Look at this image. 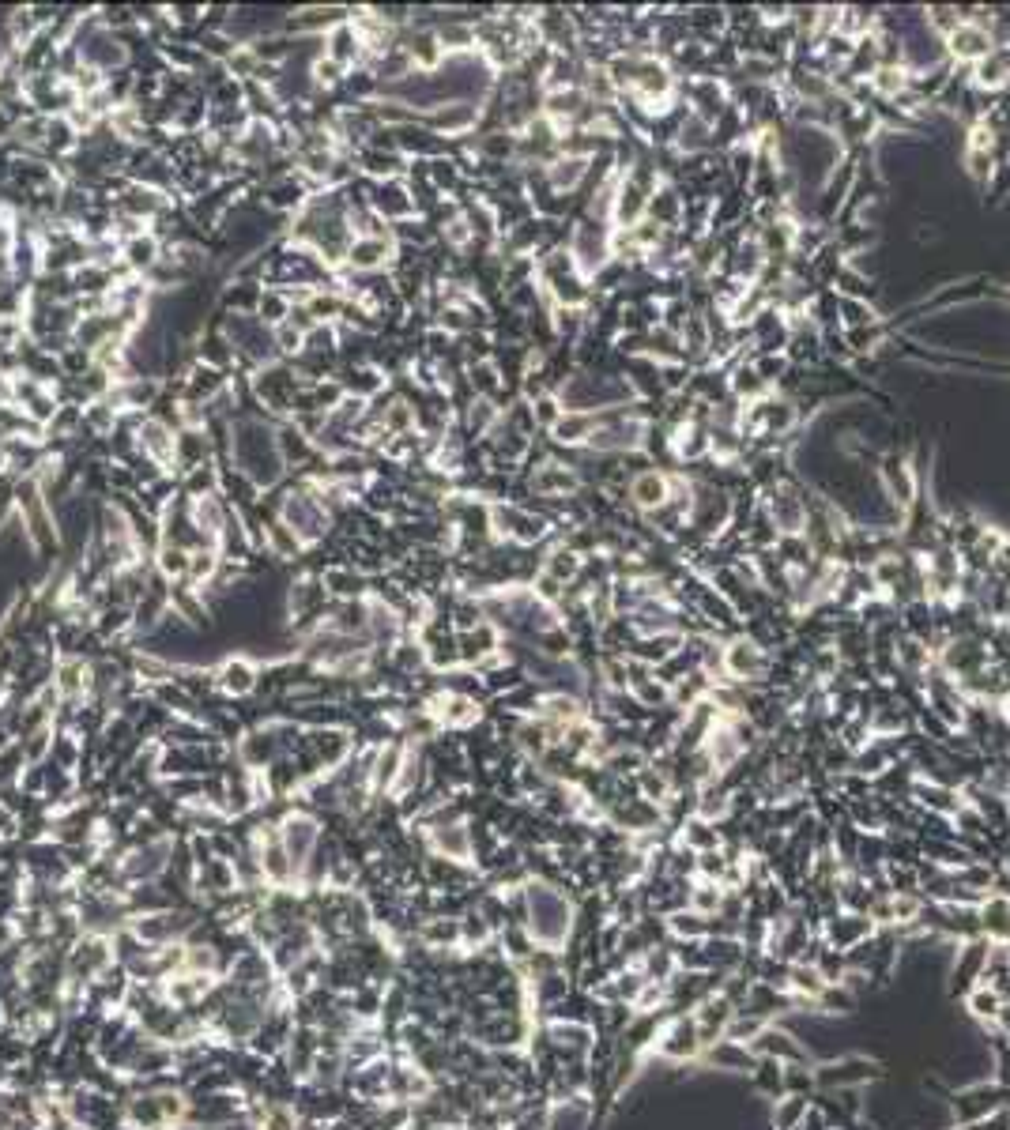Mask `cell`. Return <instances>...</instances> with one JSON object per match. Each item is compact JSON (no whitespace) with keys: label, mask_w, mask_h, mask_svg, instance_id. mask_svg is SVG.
Masks as SVG:
<instances>
[{"label":"cell","mask_w":1010,"mask_h":1130,"mask_svg":"<svg viewBox=\"0 0 1010 1130\" xmlns=\"http://www.w3.org/2000/svg\"><path fill=\"white\" fill-rule=\"evenodd\" d=\"M261 283L253 279H230L227 287L219 291V313H257L261 306Z\"/></svg>","instance_id":"obj_25"},{"label":"cell","mask_w":1010,"mask_h":1130,"mask_svg":"<svg viewBox=\"0 0 1010 1130\" xmlns=\"http://www.w3.org/2000/svg\"><path fill=\"white\" fill-rule=\"evenodd\" d=\"M950 49L973 61V57H988L992 53V42H988V31L984 27H973V23H958V31L950 34Z\"/></svg>","instance_id":"obj_30"},{"label":"cell","mask_w":1010,"mask_h":1130,"mask_svg":"<svg viewBox=\"0 0 1010 1130\" xmlns=\"http://www.w3.org/2000/svg\"><path fill=\"white\" fill-rule=\"evenodd\" d=\"M698 1048H701V1040H698L694 1017H679L668 1033H664V1040L656 1044V1051H660L664 1059H690V1055H698Z\"/></svg>","instance_id":"obj_24"},{"label":"cell","mask_w":1010,"mask_h":1130,"mask_svg":"<svg viewBox=\"0 0 1010 1130\" xmlns=\"http://www.w3.org/2000/svg\"><path fill=\"white\" fill-rule=\"evenodd\" d=\"M980 83H988V87H999V83L1010 76V49H999V53H988L984 61H980L977 68Z\"/></svg>","instance_id":"obj_35"},{"label":"cell","mask_w":1010,"mask_h":1130,"mask_svg":"<svg viewBox=\"0 0 1010 1130\" xmlns=\"http://www.w3.org/2000/svg\"><path fill=\"white\" fill-rule=\"evenodd\" d=\"M321 584L332 603H343V599H366L370 596V577L355 569V565H325L321 569Z\"/></svg>","instance_id":"obj_20"},{"label":"cell","mask_w":1010,"mask_h":1130,"mask_svg":"<svg viewBox=\"0 0 1010 1130\" xmlns=\"http://www.w3.org/2000/svg\"><path fill=\"white\" fill-rule=\"evenodd\" d=\"M325 57H328V61H336L340 68H347V72L362 68L366 46H362V34H359V27H355L351 19L336 23V27L325 34Z\"/></svg>","instance_id":"obj_18"},{"label":"cell","mask_w":1010,"mask_h":1130,"mask_svg":"<svg viewBox=\"0 0 1010 1130\" xmlns=\"http://www.w3.org/2000/svg\"><path fill=\"white\" fill-rule=\"evenodd\" d=\"M585 159L581 155H566V159H554L551 166H547V185H551L554 193H570L577 181L585 178Z\"/></svg>","instance_id":"obj_31"},{"label":"cell","mask_w":1010,"mask_h":1130,"mask_svg":"<svg viewBox=\"0 0 1010 1130\" xmlns=\"http://www.w3.org/2000/svg\"><path fill=\"white\" fill-rule=\"evenodd\" d=\"M291 309H294V302H291V294H287V291H279V287H264V291H261V306H257V317H261L268 328H279V324L291 317Z\"/></svg>","instance_id":"obj_32"},{"label":"cell","mask_w":1010,"mask_h":1130,"mask_svg":"<svg viewBox=\"0 0 1010 1130\" xmlns=\"http://www.w3.org/2000/svg\"><path fill=\"white\" fill-rule=\"evenodd\" d=\"M215 324L238 355V377H253L257 370L279 362L276 328H268L257 313H219Z\"/></svg>","instance_id":"obj_2"},{"label":"cell","mask_w":1010,"mask_h":1130,"mask_svg":"<svg viewBox=\"0 0 1010 1130\" xmlns=\"http://www.w3.org/2000/svg\"><path fill=\"white\" fill-rule=\"evenodd\" d=\"M170 208H174V196L163 193V189H151V185H136V181H125V189L114 196V215L136 219L144 226L163 219Z\"/></svg>","instance_id":"obj_10"},{"label":"cell","mask_w":1010,"mask_h":1130,"mask_svg":"<svg viewBox=\"0 0 1010 1130\" xmlns=\"http://www.w3.org/2000/svg\"><path fill=\"white\" fill-rule=\"evenodd\" d=\"M174 452H178V430L170 422L155 419V415L136 419V456H144L155 468L174 475Z\"/></svg>","instance_id":"obj_9"},{"label":"cell","mask_w":1010,"mask_h":1130,"mask_svg":"<svg viewBox=\"0 0 1010 1130\" xmlns=\"http://www.w3.org/2000/svg\"><path fill=\"white\" fill-rule=\"evenodd\" d=\"M336 381L343 385V392H347V396H355V400H362V404H370L374 396H381V392L392 385L389 373L381 370V366H374V362H359V366H340Z\"/></svg>","instance_id":"obj_19"},{"label":"cell","mask_w":1010,"mask_h":1130,"mask_svg":"<svg viewBox=\"0 0 1010 1130\" xmlns=\"http://www.w3.org/2000/svg\"><path fill=\"white\" fill-rule=\"evenodd\" d=\"M404 637H411L408 626H404V614L396 611V607H389L385 599L366 596V641H370L377 652L389 656Z\"/></svg>","instance_id":"obj_12"},{"label":"cell","mask_w":1010,"mask_h":1130,"mask_svg":"<svg viewBox=\"0 0 1010 1130\" xmlns=\"http://www.w3.org/2000/svg\"><path fill=\"white\" fill-rule=\"evenodd\" d=\"M208 460H215L208 430H204V426H181L178 452H174V475H185V471L200 468V464H208Z\"/></svg>","instance_id":"obj_21"},{"label":"cell","mask_w":1010,"mask_h":1130,"mask_svg":"<svg viewBox=\"0 0 1010 1130\" xmlns=\"http://www.w3.org/2000/svg\"><path fill=\"white\" fill-rule=\"evenodd\" d=\"M668 498V483L660 479V475H641L634 483V501L637 505H645V509H652V505H660V501Z\"/></svg>","instance_id":"obj_36"},{"label":"cell","mask_w":1010,"mask_h":1130,"mask_svg":"<svg viewBox=\"0 0 1010 1130\" xmlns=\"http://www.w3.org/2000/svg\"><path fill=\"white\" fill-rule=\"evenodd\" d=\"M423 125L445 136H468L479 125V102H441L438 110L423 113Z\"/></svg>","instance_id":"obj_16"},{"label":"cell","mask_w":1010,"mask_h":1130,"mask_svg":"<svg viewBox=\"0 0 1010 1130\" xmlns=\"http://www.w3.org/2000/svg\"><path fill=\"white\" fill-rule=\"evenodd\" d=\"M524 931L532 946L558 950L570 935V904L547 882H528L524 886Z\"/></svg>","instance_id":"obj_3"},{"label":"cell","mask_w":1010,"mask_h":1130,"mask_svg":"<svg viewBox=\"0 0 1010 1130\" xmlns=\"http://www.w3.org/2000/svg\"><path fill=\"white\" fill-rule=\"evenodd\" d=\"M189 517H193V528L200 532L204 547L219 550V535L234 517V505L223 494H204V498H189Z\"/></svg>","instance_id":"obj_14"},{"label":"cell","mask_w":1010,"mask_h":1130,"mask_svg":"<svg viewBox=\"0 0 1010 1130\" xmlns=\"http://www.w3.org/2000/svg\"><path fill=\"white\" fill-rule=\"evenodd\" d=\"M68 1130H95V1127H83V1123H72Z\"/></svg>","instance_id":"obj_39"},{"label":"cell","mask_w":1010,"mask_h":1130,"mask_svg":"<svg viewBox=\"0 0 1010 1130\" xmlns=\"http://www.w3.org/2000/svg\"><path fill=\"white\" fill-rule=\"evenodd\" d=\"M532 490L539 498H566V494L577 490V475L570 468H562V464H543L532 475Z\"/></svg>","instance_id":"obj_26"},{"label":"cell","mask_w":1010,"mask_h":1130,"mask_svg":"<svg viewBox=\"0 0 1010 1130\" xmlns=\"http://www.w3.org/2000/svg\"><path fill=\"white\" fill-rule=\"evenodd\" d=\"M170 614H178L181 622H185V626H189L193 633L212 630V618H215L212 603H208V599H204V592H200L196 584H189V581L170 584Z\"/></svg>","instance_id":"obj_15"},{"label":"cell","mask_w":1010,"mask_h":1130,"mask_svg":"<svg viewBox=\"0 0 1010 1130\" xmlns=\"http://www.w3.org/2000/svg\"><path fill=\"white\" fill-rule=\"evenodd\" d=\"M114 942L102 935H80L72 946H68V957H65V980H72V984H83L91 987L98 980V976H106V972L114 969Z\"/></svg>","instance_id":"obj_6"},{"label":"cell","mask_w":1010,"mask_h":1130,"mask_svg":"<svg viewBox=\"0 0 1010 1130\" xmlns=\"http://www.w3.org/2000/svg\"><path fill=\"white\" fill-rule=\"evenodd\" d=\"M0 407H16V373L0 370Z\"/></svg>","instance_id":"obj_38"},{"label":"cell","mask_w":1010,"mask_h":1130,"mask_svg":"<svg viewBox=\"0 0 1010 1130\" xmlns=\"http://www.w3.org/2000/svg\"><path fill=\"white\" fill-rule=\"evenodd\" d=\"M551 434L562 445H577V441H588L596 434V419L588 411H562V419L551 426Z\"/></svg>","instance_id":"obj_29"},{"label":"cell","mask_w":1010,"mask_h":1130,"mask_svg":"<svg viewBox=\"0 0 1010 1130\" xmlns=\"http://www.w3.org/2000/svg\"><path fill=\"white\" fill-rule=\"evenodd\" d=\"M215 678V694L230 697V701H245V697H257L261 690V663L249 660L245 652H234V656H223V660L212 667Z\"/></svg>","instance_id":"obj_7"},{"label":"cell","mask_w":1010,"mask_h":1130,"mask_svg":"<svg viewBox=\"0 0 1010 1130\" xmlns=\"http://www.w3.org/2000/svg\"><path fill=\"white\" fill-rule=\"evenodd\" d=\"M577 569H581V558H577L570 547H558V550H551V558L543 562V569H539V573H547L551 581L566 584V581H573V577H577Z\"/></svg>","instance_id":"obj_33"},{"label":"cell","mask_w":1010,"mask_h":1130,"mask_svg":"<svg viewBox=\"0 0 1010 1130\" xmlns=\"http://www.w3.org/2000/svg\"><path fill=\"white\" fill-rule=\"evenodd\" d=\"M392 257H396V242H392V234L389 238H351L347 257H343V272H355V275L389 272Z\"/></svg>","instance_id":"obj_13"},{"label":"cell","mask_w":1010,"mask_h":1130,"mask_svg":"<svg viewBox=\"0 0 1010 1130\" xmlns=\"http://www.w3.org/2000/svg\"><path fill=\"white\" fill-rule=\"evenodd\" d=\"M419 833H423V844L430 856L453 859V863H464V867L475 863V840H472V825L468 822L430 825V829H419Z\"/></svg>","instance_id":"obj_11"},{"label":"cell","mask_w":1010,"mask_h":1130,"mask_svg":"<svg viewBox=\"0 0 1010 1130\" xmlns=\"http://www.w3.org/2000/svg\"><path fill=\"white\" fill-rule=\"evenodd\" d=\"M276 829H279L283 848H287V856H291L294 871H298V886H302V871H306V863H310L313 852H317L321 840H325V822H321V814H313V810L291 807V810H283V818L276 822Z\"/></svg>","instance_id":"obj_5"},{"label":"cell","mask_w":1010,"mask_h":1130,"mask_svg":"<svg viewBox=\"0 0 1010 1130\" xmlns=\"http://www.w3.org/2000/svg\"><path fill=\"white\" fill-rule=\"evenodd\" d=\"M302 388H306V381H302V377L294 373L291 362H283V358L249 377V392H253V400L261 404V411L276 422V426L291 419L294 400H298V392H302Z\"/></svg>","instance_id":"obj_4"},{"label":"cell","mask_w":1010,"mask_h":1130,"mask_svg":"<svg viewBox=\"0 0 1010 1130\" xmlns=\"http://www.w3.org/2000/svg\"><path fill=\"white\" fill-rule=\"evenodd\" d=\"M178 486H181V498H204V494H219V486H223V471H219V464H215V460H208V464H200V468L178 475Z\"/></svg>","instance_id":"obj_27"},{"label":"cell","mask_w":1010,"mask_h":1130,"mask_svg":"<svg viewBox=\"0 0 1010 1130\" xmlns=\"http://www.w3.org/2000/svg\"><path fill=\"white\" fill-rule=\"evenodd\" d=\"M362 189H366V204L374 208L377 219H385L389 226L404 223V219H415V200H411V189L404 178H389V181H366L362 178Z\"/></svg>","instance_id":"obj_8"},{"label":"cell","mask_w":1010,"mask_h":1130,"mask_svg":"<svg viewBox=\"0 0 1010 1130\" xmlns=\"http://www.w3.org/2000/svg\"><path fill=\"white\" fill-rule=\"evenodd\" d=\"M261 550L268 554V558H276V562H302L310 550H306V543L298 539V535L279 520V513L268 524H264V535H261Z\"/></svg>","instance_id":"obj_22"},{"label":"cell","mask_w":1010,"mask_h":1130,"mask_svg":"<svg viewBox=\"0 0 1010 1130\" xmlns=\"http://www.w3.org/2000/svg\"><path fill=\"white\" fill-rule=\"evenodd\" d=\"M53 690L61 701H87L91 697V660L83 656H57L53 663Z\"/></svg>","instance_id":"obj_17"},{"label":"cell","mask_w":1010,"mask_h":1130,"mask_svg":"<svg viewBox=\"0 0 1010 1130\" xmlns=\"http://www.w3.org/2000/svg\"><path fill=\"white\" fill-rule=\"evenodd\" d=\"M728 667H732V675L750 678L766 667V660L758 656V648L754 645H735V648H728Z\"/></svg>","instance_id":"obj_34"},{"label":"cell","mask_w":1010,"mask_h":1130,"mask_svg":"<svg viewBox=\"0 0 1010 1130\" xmlns=\"http://www.w3.org/2000/svg\"><path fill=\"white\" fill-rule=\"evenodd\" d=\"M189 554H193V550L170 547V543H159V550L151 554V565H155V573H159L166 584L189 581Z\"/></svg>","instance_id":"obj_28"},{"label":"cell","mask_w":1010,"mask_h":1130,"mask_svg":"<svg viewBox=\"0 0 1010 1130\" xmlns=\"http://www.w3.org/2000/svg\"><path fill=\"white\" fill-rule=\"evenodd\" d=\"M227 468V464H223ZM230 468L242 471L261 494H272L287 479V464L279 456V437L272 419H238L234 422V449Z\"/></svg>","instance_id":"obj_1"},{"label":"cell","mask_w":1010,"mask_h":1130,"mask_svg":"<svg viewBox=\"0 0 1010 1130\" xmlns=\"http://www.w3.org/2000/svg\"><path fill=\"white\" fill-rule=\"evenodd\" d=\"M969 1006H973V1014H980V1017H995L999 1010H1003V999H999V991H995V987H977V991L969 995Z\"/></svg>","instance_id":"obj_37"},{"label":"cell","mask_w":1010,"mask_h":1130,"mask_svg":"<svg viewBox=\"0 0 1010 1130\" xmlns=\"http://www.w3.org/2000/svg\"><path fill=\"white\" fill-rule=\"evenodd\" d=\"M159 260H163V242H159L151 230L136 234V238H129V242H121V268H125L129 275L151 272Z\"/></svg>","instance_id":"obj_23"}]
</instances>
